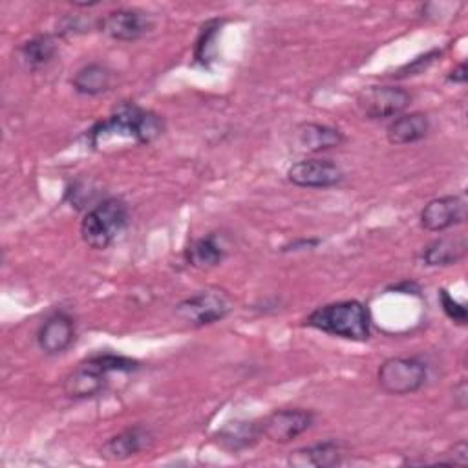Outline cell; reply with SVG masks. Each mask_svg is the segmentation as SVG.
I'll use <instances>...</instances> for the list:
<instances>
[{"mask_svg": "<svg viewBox=\"0 0 468 468\" xmlns=\"http://www.w3.org/2000/svg\"><path fill=\"white\" fill-rule=\"evenodd\" d=\"M163 132L165 121L159 113L124 101L115 106L106 119L97 121L86 132V139L91 148H97L108 137H126L137 144H150L161 137Z\"/></svg>", "mask_w": 468, "mask_h": 468, "instance_id": "obj_1", "label": "cell"}, {"mask_svg": "<svg viewBox=\"0 0 468 468\" xmlns=\"http://www.w3.org/2000/svg\"><path fill=\"white\" fill-rule=\"evenodd\" d=\"M141 367L139 360L115 355L97 353L82 360L73 371H69L62 382V391L68 399L86 400L101 395L108 384L112 373H133Z\"/></svg>", "mask_w": 468, "mask_h": 468, "instance_id": "obj_2", "label": "cell"}, {"mask_svg": "<svg viewBox=\"0 0 468 468\" xmlns=\"http://www.w3.org/2000/svg\"><path fill=\"white\" fill-rule=\"evenodd\" d=\"M303 325L351 342H367L371 336V314L360 300L324 303L303 318Z\"/></svg>", "mask_w": 468, "mask_h": 468, "instance_id": "obj_3", "label": "cell"}, {"mask_svg": "<svg viewBox=\"0 0 468 468\" xmlns=\"http://www.w3.org/2000/svg\"><path fill=\"white\" fill-rule=\"evenodd\" d=\"M128 205L121 197H104L91 205L80 219V238L95 250L108 249L128 225Z\"/></svg>", "mask_w": 468, "mask_h": 468, "instance_id": "obj_4", "label": "cell"}, {"mask_svg": "<svg viewBox=\"0 0 468 468\" xmlns=\"http://www.w3.org/2000/svg\"><path fill=\"white\" fill-rule=\"evenodd\" d=\"M428 380V366L419 356H389L377 369L378 388L388 395H411Z\"/></svg>", "mask_w": 468, "mask_h": 468, "instance_id": "obj_5", "label": "cell"}, {"mask_svg": "<svg viewBox=\"0 0 468 468\" xmlns=\"http://www.w3.org/2000/svg\"><path fill=\"white\" fill-rule=\"evenodd\" d=\"M232 311V303L223 291H197L176 303V316L190 327H205L221 322Z\"/></svg>", "mask_w": 468, "mask_h": 468, "instance_id": "obj_6", "label": "cell"}, {"mask_svg": "<svg viewBox=\"0 0 468 468\" xmlns=\"http://www.w3.org/2000/svg\"><path fill=\"white\" fill-rule=\"evenodd\" d=\"M411 104V93L393 84H375L358 91L356 110L369 121L395 119Z\"/></svg>", "mask_w": 468, "mask_h": 468, "instance_id": "obj_7", "label": "cell"}, {"mask_svg": "<svg viewBox=\"0 0 468 468\" xmlns=\"http://www.w3.org/2000/svg\"><path fill=\"white\" fill-rule=\"evenodd\" d=\"M97 26L112 40L135 42L154 29L155 20L148 11L137 7H119L106 13Z\"/></svg>", "mask_w": 468, "mask_h": 468, "instance_id": "obj_8", "label": "cell"}, {"mask_svg": "<svg viewBox=\"0 0 468 468\" xmlns=\"http://www.w3.org/2000/svg\"><path fill=\"white\" fill-rule=\"evenodd\" d=\"M466 216L468 199L464 192H459L428 201L419 214V223L428 232H444L464 223Z\"/></svg>", "mask_w": 468, "mask_h": 468, "instance_id": "obj_9", "label": "cell"}, {"mask_svg": "<svg viewBox=\"0 0 468 468\" xmlns=\"http://www.w3.org/2000/svg\"><path fill=\"white\" fill-rule=\"evenodd\" d=\"M37 346L48 356L66 353L77 338V322L66 309L49 313L37 329Z\"/></svg>", "mask_w": 468, "mask_h": 468, "instance_id": "obj_10", "label": "cell"}, {"mask_svg": "<svg viewBox=\"0 0 468 468\" xmlns=\"http://www.w3.org/2000/svg\"><path fill=\"white\" fill-rule=\"evenodd\" d=\"M287 181L300 188H331L344 181V170L331 159L307 157L287 168Z\"/></svg>", "mask_w": 468, "mask_h": 468, "instance_id": "obj_11", "label": "cell"}, {"mask_svg": "<svg viewBox=\"0 0 468 468\" xmlns=\"http://www.w3.org/2000/svg\"><path fill=\"white\" fill-rule=\"evenodd\" d=\"M314 424V413L305 408L274 410L261 420V433L278 444H287Z\"/></svg>", "mask_w": 468, "mask_h": 468, "instance_id": "obj_12", "label": "cell"}, {"mask_svg": "<svg viewBox=\"0 0 468 468\" xmlns=\"http://www.w3.org/2000/svg\"><path fill=\"white\" fill-rule=\"evenodd\" d=\"M154 431L144 424H133L124 428L122 431L112 435L99 448V455L104 461H126L141 452L148 450L154 444Z\"/></svg>", "mask_w": 468, "mask_h": 468, "instance_id": "obj_13", "label": "cell"}, {"mask_svg": "<svg viewBox=\"0 0 468 468\" xmlns=\"http://www.w3.org/2000/svg\"><path fill=\"white\" fill-rule=\"evenodd\" d=\"M344 446L336 439H325L309 446L296 448L289 453L287 463L296 468H333L342 464Z\"/></svg>", "mask_w": 468, "mask_h": 468, "instance_id": "obj_14", "label": "cell"}, {"mask_svg": "<svg viewBox=\"0 0 468 468\" xmlns=\"http://www.w3.org/2000/svg\"><path fill=\"white\" fill-rule=\"evenodd\" d=\"M468 239L464 234H446L431 239L422 250L420 260L428 267H448L464 260Z\"/></svg>", "mask_w": 468, "mask_h": 468, "instance_id": "obj_15", "label": "cell"}, {"mask_svg": "<svg viewBox=\"0 0 468 468\" xmlns=\"http://www.w3.org/2000/svg\"><path fill=\"white\" fill-rule=\"evenodd\" d=\"M183 258L186 265L194 269H212L218 267L227 258V247L223 243V236L218 232H208L201 238H196L190 241V245L185 249Z\"/></svg>", "mask_w": 468, "mask_h": 468, "instance_id": "obj_16", "label": "cell"}, {"mask_svg": "<svg viewBox=\"0 0 468 468\" xmlns=\"http://www.w3.org/2000/svg\"><path fill=\"white\" fill-rule=\"evenodd\" d=\"M58 53L57 37L51 33H40L22 42L16 48V58L20 66L27 71H38L46 68Z\"/></svg>", "mask_w": 468, "mask_h": 468, "instance_id": "obj_17", "label": "cell"}, {"mask_svg": "<svg viewBox=\"0 0 468 468\" xmlns=\"http://www.w3.org/2000/svg\"><path fill=\"white\" fill-rule=\"evenodd\" d=\"M431 122L424 112L400 113L386 126V137L391 144H411L422 141L430 133Z\"/></svg>", "mask_w": 468, "mask_h": 468, "instance_id": "obj_18", "label": "cell"}, {"mask_svg": "<svg viewBox=\"0 0 468 468\" xmlns=\"http://www.w3.org/2000/svg\"><path fill=\"white\" fill-rule=\"evenodd\" d=\"M261 420H230L223 428L214 433V441L229 450V452H241L258 442L261 437Z\"/></svg>", "mask_w": 468, "mask_h": 468, "instance_id": "obj_19", "label": "cell"}, {"mask_svg": "<svg viewBox=\"0 0 468 468\" xmlns=\"http://www.w3.org/2000/svg\"><path fill=\"white\" fill-rule=\"evenodd\" d=\"M346 141L342 130L322 124V122H305L296 130V143L303 152L320 154L331 148H338Z\"/></svg>", "mask_w": 468, "mask_h": 468, "instance_id": "obj_20", "label": "cell"}, {"mask_svg": "<svg viewBox=\"0 0 468 468\" xmlns=\"http://www.w3.org/2000/svg\"><path fill=\"white\" fill-rule=\"evenodd\" d=\"M113 71L102 62H88L71 77V86L79 95L95 97L112 88Z\"/></svg>", "mask_w": 468, "mask_h": 468, "instance_id": "obj_21", "label": "cell"}, {"mask_svg": "<svg viewBox=\"0 0 468 468\" xmlns=\"http://www.w3.org/2000/svg\"><path fill=\"white\" fill-rule=\"evenodd\" d=\"M221 20H208L199 31L194 48V60L203 68H210V62L216 57V37L221 29Z\"/></svg>", "mask_w": 468, "mask_h": 468, "instance_id": "obj_22", "label": "cell"}, {"mask_svg": "<svg viewBox=\"0 0 468 468\" xmlns=\"http://www.w3.org/2000/svg\"><path fill=\"white\" fill-rule=\"evenodd\" d=\"M441 55H442L441 49H437V48H435V49H430V51H426V53H422V55L411 58V60L406 62L404 66H400L397 71L391 73V77H393V79H410V77L420 75V73H424Z\"/></svg>", "mask_w": 468, "mask_h": 468, "instance_id": "obj_23", "label": "cell"}, {"mask_svg": "<svg viewBox=\"0 0 468 468\" xmlns=\"http://www.w3.org/2000/svg\"><path fill=\"white\" fill-rule=\"evenodd\" d=\"M439 302H441V307L444 311V314L457 325L464 327L466 322H468V311H466V305L457 302L446 289H441L439 291Z\"/></svg>", "mask_w": 468, "mask_h": 468, "instance_id": "obj_24", "label": "cell"}, {"mask_svg": "<svg viewBox=\"0 0 468 468\" xmlns=\"http://www.w3.org/2000/svg\"><path fill=\"white\" fill-rule=\"evenodd\" d=\"M468 463V444L464 439L457 441L450 452L444 453V457L439 459V464H457L466 466Z\"/></svg>", "mask_w": 468, "mask_h": 468, "instance_id": "obj_25", "label": "cell"}, {"mask_svg": "<svg viewBox=\"0 0 468 468\" xmlns=\"http://www.w3.org/2000/svg\"><path fill=\"white\" fill-rule=\"evenodd\" d=\"M322 243L320 238H298L285 245H282V252H300V250H311Z\"/></svg>", "mask_w": 468, "mask_h": 468, "instance_id": "obj_26", "label": "cell"}, {"mask_svg": "<svg viewBox=\"0 0 468 468\" xmlns=\"http://www.w3.org/2000/svg\"><path fill=\"white\" fill-rule=\"evenodd\" d=\"M446 80L452 84H464L466 82V62H459L446 73Z\"/></svg>", "mask_w": 468, "mask_h": 468, "instance_id": "obj_27", "label": "cell"}, {"mask_svg": "<svg viewBox=\"0 0 468 468\" xmlns=\"http://www.w3.org/2000/svg\"><path fill=\"white\" fill-rule=\"evenodd\" d=\"M453 402L459 410L466 408V382H464V378L453 388Z\"/></svg>", "mask_w": 468, "mask_h": 468, "instance_id": "obj_28", "label": "cell"}, {"mask_svg": "<svg viewBox=\"0 0 468 468\" xmlns=\"http://www.w3.org/2000/svg\"><path fill=\"white\" fill-rule=\"evenodd\" d=\"M389 289H393V291H402V292H411V294H419V285L415 283V282H410V280H404V282H400V283H397V285H393V287H389Z\"/></svg>", "mask_w": 468, "mask_h": 468, "instance_id": "obj_29", "label": "cell"}]
</instances>
